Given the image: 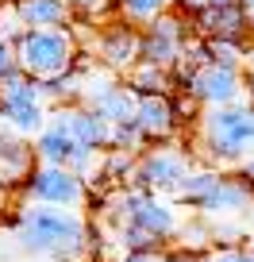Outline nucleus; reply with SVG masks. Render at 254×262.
<instances>
[{
  "instance_id": "1",
  "label": "nucleus",
  "mask_w": 254,
  "mask_h": 262,
  "mask_svg": "<svg viewBox=\"0 0 254 262\" xmlns=\"http://www.w3.org/2000/svg\"><path fill=\"white\" fill-rule=\"evenodd\" d=\"M93 235H97V228L77 208L24 205L12 224L16 251L47 262H81L85 254H93Z\"/></svg>"
},
{
  "instance_id": "2",
  "label": "nucleus",
  "mask_w": 254,
  "mask_h": 262,
  "mask_svg": "<svg viewBox=\"0 0 254 262\" xmlns=\"http://www.w3.org/2000/svg\"><path fill=\"white\" fill-rule=\"evenodd\" d=\"M254 150V104H220L200 112V150L212 170L239 166Z\"/></svg>"
},
{
  "instance_id": "3",
  "label": "nucleus",
  "mask_w": 254,
  "mask_h": 262,
  "mask_svg": "<svg viewBox=\"0 0 254 262\" xmlns=\"http://www.w3.org/2000/svg\"><path fill=\"white\" fill-rule=\"evenodd\" d=\"M12 47H16L19 70L31 74L35 81L70 74V70L77 66V54H81L70 27H27Z\"/></svg>"
},
{
  "instance_id": "4",
  "label": "nucleus",
  "mask_w": 254,
  "mask_h": 262,
  "mask_svg": "<svg viewBox=\"0 0 254 262\" xmlns=\"http://www.w3.org/2000/svg\"><path fill=\"white\" fill-rule=\"evenodd\" d=\"M0 120L8 123L12 131L19 135H39L42 127L50 123L47 100H42V89L31 74L24 70H12L0 85Z\"/></svg>"
},
{
  "instance_id": "5",
  "label": "nucleus",
  "mask_w": 254,
  "mask_h": 262,
  "mask_svg": "<svg viewBox=\"0 0 254 262\" xmlns=\"http://www.w3.org/2000/svg\"><path fill=\"white\" fill-rule=\"evenodd\" d=\"M27 205H50V208H77L89 196L85 178H77L66 166H35L24 178Z\"/></svg>"
},
{
  "instance_id": "6",
  "label": "nucleus",
  "mask_w": 254,
  "mask_h": 262,
  "mask_svg": "<svg viewBox=\"0 0 254 262\" xmlns=\"http://www.w3.org/2000/svg\"><path fill=\"white\" fill-rule=\"evenodd\" d=\"M193 39V27H189L185 16L177 12H166L154 24H147L139 31V62L162 66V70H173L185 54V42Z\"/></svg>"
},
{
  "instance_id": "7",
  "label": "nucleus",
  "mask_w": 254,
  "mask_h": 262,
  "mask_svg": "<svg viewBox=\"0 0 254 262\" xmlns=\"http://www.w3.org/2000/svg\"><path fill=\"white\" fill-rule=\"evenodd\" d=\"M193 170V158H185L181 150H170V147H154V150H143L139 162H135V178L131 185L147 189V193H177L181 178Z\"/></svg>"
},
{
  "instance_id": "8",
  "label": "nucleus",
  "mask_w": 254,
  "mask_h": 262,
  "mask_svg": "<svg viewBox=\"0 0 254 262\" xmlns=\"http://www.w3.org/2000/svg\"><path fill=\"white\" fill-rule=\"evenodd\" d=\"M189 97L197 100L200 108L239 104V100H246V81H243V70L204 66V70H197V77H193V85H189Z\"/></svg>"
},
{
  "instance_id": "9",
  "label": "nucleus",
  "mask_w": 254,
  "mask_h": 262,
  "mask_svg": "<svg viewBox=\"0 0 254 262\" xmlns=\"http://www.w3.org/2000/svg\"><path fill=\"white\" fill-rule=\"evenodd\" d=\"M50 123H58V127H66L70 135H74L77 147H89V150H108V135H112V123L104 120L100 112H93V108L85 104H62L50 112Z\"/></svg>"
},
{
  "instance_id": "10",
  "label": "nucleus",
  "mask_w": 254,
  "mask_h": 262,
  "mask_svg": "<svg viewBox=\"0 0 254 262\" xmlns=\"http://www.w3.org/2000/svg\"><path fill=\"white\" fill-rule=\"evenodd\" d=\"M93 54H97V62L104 66V70H112V74L139 66V27L123 24V19L108 24L104 31L97 35V47H93Z\"/></svg>"
},
{
  "instance_id": "11",
  "label": "nucleus",
  "mask_w": 254,
  "mask_h": 262,
  "mask_svg": "<svg viewBox=\"0 0 254 262\" xmlns=\"http://www.w3.org/2000/svg\"><path fill=\"white\" fill-rule=\"evenodd\" d=\"M189 27L200 39H250L246 35V12L239 4H220V8H193Z\"/></svg>"
},
{
  "instance_id": "12",
  "label": "nucleus",
  "mask_w": 254,
  "mask_h": 262,
  "mask_svg": "<svg viewBox=\"0 0 254 262\" xmlns=\"http://www.w3.org/2000/svg\"><path fill=\"white\" fill-rule=\"evenodd\" d=\"M250 205H254V189L246 185L243 178H227V173H223L220 185L208 193V201L197 208V212L200 216H239Z\"/></svg>"
},
{
  "instance_id": "13",
  "label": "nucleus",
  "mask_w": 254,
  "mask_h": 262,
  "mask_svg": "<svg viewBox=\"0 0 254 262\" xmlns=\"http://www.w3.org/2000/svg\"><path fill=\"white\" fill-rule=\"evenodd\" d=\"M139 120L147 139H170L177 131V112H173V97H139Z\"/></svg>"
},
{
  "instance_id": "14",
  "label": "nucleus",
  "mask_w": 254,
  "mask_h": 262,
  "mask_svg": "<svg viewBox=\"0 0 254 262\" xmlns=\"http://www.w3.org/2000/svg\"><path fill=\"white\" fill-rule=\"evenodd\" d=\"M74 135H70L66 127H58V123H47V127L35 135V158H39V166H66L74 162Z\"/></svg>"
},
{
  "instance_id": "15",
  "label": "nucleus",
  "mask_w": 254,
  "mask_h": 262,
  "mask_svg": "<svg viewBox=\"0 0 254 262\" xmlns=\"http://www.w3.org/2000/svg\"><path fill=\"white\" fill-rule=\"evenodd\" d=\"M24 27H74V8L66 0H16Z\"/></svg>"
},
{
  "instance_id": "16",
  "label": "nucleus",
  "mask_w": 254,
  "mask_h": 262,
  "mask_svg": "<svg viewBox=\"0 0 254 262\" xmlns=\"http://www.w3.org/2000/svg\"><path fill=\"white\" fill-rule=\"evenodd\" d=\"M220 178H223V173L212 170V166H193V170L181 178L173 201H177V205H189V208H200V205L208 201V193L220 185Z\"/></svg>"
},
{
  "instance_id": "17",
  "label": "nucleus",
  "mask_w": 254,
  "mask_h": 262,
  "mask_svg": "<svg viewBox=\"0 0 254 262\" xmlns=\"http://www.w3.org/2000/svg\"><path fill=\"white\" fill-rule=\"evenodd\" d=\"M127 89H131L135 97H173V77L162 66L139 62V66L127 70Z\"/></svg>"
},
{
  "instance_id": "18",
  "label": "nucleus",
  "mask_w": 254,
  "mask_h": 262,
  "mask_svg": "<svg viewBox=\"0 0 254 262\" xmlns=\"http://www.w3.org/2000/svg\"><path fill=\"white\" fill-rule=\"evenodd\" d=\"M112 8L116 16L123 19V24H131V27H147L154 24L158 16H166V12H173V0H112Z\"/></svg>"
},
{
  "instance_id": "19",
  "label": "nucleus",
  "mask_w": 254,
  "mask_h": 262,
  "mask_svg": "<svg viewBox=\"0 0 254 262\" xmlns=\"http://www.w3.org/2000/svg\"><path fill=\"white\" fill-rule=\"evenodd\" d=\"M93 112H100L108 123H127V120H135V112H139V97H135L127 85H116Z\"/></svg>"
},
{
  "instance_id": "20",
  "label": "nucleus",
  "mask_w": 254,
  "mask_h": 262,
  "mask_svg": "<svg viewBox=\"0 0 254 262\" xmlns=\"http://www.w3.org/2000/svg\"><path fill=\"white\" fill-rule=\"evenodd\" d=\"M0 166L16 178H27L35 170V147H27L24 139H8V135H0Z\"/></svg>"
},
{
  "instance_id": "21",
  "label": "nucleus",
  "mask_w": 254,
  "mask_h": 262,
  "mask_svg": "<svg viewBox=\"0 0 254 262\" xmlns=\"http://www.w3.org/2000/svg\"><path fill=\"white\" fill-rule=\"evenodd\" d=\"M116 247H120L123 254H158V251H166L162 239L150 235V231H143L139 224H123V228H116Z\"/></svg>"
},
{
  "instance_id": "22",
  "label": "nucleus",
  "mask_w": 254,
  "mask_h": 262,
  "mask_svg": "<svg viewBox=\"0 0 254 262\" xmlns=\"http://www.w3.org/2000/svg\"><path fill=\"white\" fill-rule=\"evenodd\" d=\"M177 247L181 251L204 254L208 247H212V224H208V216H193L189 224H181L177 228Z\"/></svg>"
},
{
  "instance_id": "23",
  "label": "nucleus",
  "mask_w": 254,
  "mask_h": 262,
  "mask_svg": "<svg viewBox=\"0 0 254 262\" xmlns=\"http://www.w3.org/2000/svg\"><path fill=\"white\" fill-rule=\"evenodd\" d=\"M135 162H139V155H127V150H108L104 162H100V178L112 181V185H131L135 178Z\"/></svg>"
},
{
  "instance_id": "24",
  "label": "nucleus",
  "mask_w": 254,
  "mask_h": 262,
  "mask_svg": "<svg viewBox=\"0 0 254 262\" xmlns=\"http://www.w3.org/2000/svg\"><path fill=\"white\" fill-rule=\"evenodd\" d=\"M143 147H147V135H143L139 120L112 123V135H108V150H127V155H143Z\"/></svg>"
},
{
  "instance_id": "25",
  "label": "nucleus",
  "mask_w": 254,
  "mask_h": 262,
  "mask_svg": "<svg viewBox=\"0 0 254 262\" xmlns=\"http://www.w3.org/2000/svg\"><path fill=\"white\" fill-rule=\"evenodd\" d=\"M24 31H27V27H24V19H19V12H16V0H8V4H0V39L16 42V39H19Z\"/></svg>"
},
{
  "instance_id": "26",
  "label": "nucleus",
  "mask_w": 254,
  "mask_h": 262,
  "mask_svg": "<svg viewBox=\"0 0 254 262\" xmlns=\"http://www.w3.org/2000/svg\"><path fill=\"white\" fill-rule=\"evenodd\" d=\"M239 239H243V228L239 224H227V220H220V224H212V243L216 247H239Z\"/></svg>"
},
{
  "instance_id": "27",
  "label": "nucleus",
  "mask_w": 254,
  "mask_h": 262,
  "mask_svg": "<svg viewBox=\"0 0 254 262\" xmlns=\"http://www.w3.org/2000/svg\"><path fill=\"white\" fill-rule=\"evenodd\" d=\"M93 166H97V150L77 147V150H74V162H70V170H74L77 178H89V173H93Z\"/></svg>"
},
{
  "instance_id": "28",
  "label": "nucleus",
  "mask_w": 254,
  "mask_h": 262,
  "mask_svg": "<svg viewBox=\"0 0 254 262\" xmlns=\"http://www.w3.org/2000/svg\"><path fill=\"white\" fill-rule=\"evenodd\" d=\"M12 70H19V62H16V47H12L8 39H0V85H4V77H8Z\"/></svg>"
},
{
  "instance_id": "29",
  "label": "nucleus",
  "mask_w": 254,
  "mask_h": 262,
  "mask_svg": "<svg viewBox=\"0 0 254 262\" xmlns=\"http://www.w3.org/2000/svg\"><path fill=\"white\" fill-rule=\"evenodd\" d=\"M208 262H254V251L250 247H227V251L212 254Z\"/></svg>"
},
{
  "instance_id": "30",
  "label": "nucleus",
  "mask_w": 254,
  "mask_h": 262,
  "mask_svg": "<svg viewBox=\"0 0 254 262\" xmlns=\"http://www.w3.org/2000/svg\"><path fill=\"white\" fill-rule=\"evenodd\" d=\"M166 262H208V254H197V251H181V247H173V251H166Z\"/></svg>"
},
{
  "instance_id": "31",
  "label": "nucleus",
  "mask_w": 254,
  "mask_h": 262,
  "mask_svg": "<svg viewBox=\"0 0 254 262\" xmlns=\"http://www.w3.org/2000/svg\"><path fill=\"white\" fill-rule=\"evenodd\" d=\"M66 4H70L74 12H104L112 0H66Z\"/></svg>"
},
{
  "instance_id": "32",
  "label": "nucleus",
  "mask_w": 254,
  "mask_h": 262,
  "mask_svg": "<svg viewBox=\"0 0 254 262\" xmlns=\"http://www.w3.org/2000/svg\"><path fill=\"white\" fill-rule=\"evenodd\" d=\"M239 178H243V181H246V185H250V189H254V150H250V155H246V158H243V162H239Z\"/></svg>"
},
{
  "instance_id": "33",
  "label": "nucleus",
  "mask_w": 254,
  "mask_h": 262,
  "mask_svg": "<svg viewBox=\"0 0 254 262\" xmlns=\"http://www.w3.org/2000/svg\"><path fill=\"white\" fill-rule=\"evenodd\" d=\"M116 262H166V251H158V254H120Z\"/></svg>"
},
{
  "instance_id": "34",
  "label": "nucleus",
  "mask_w": 254,
  "mask_h": 262,
  "mask_svg": "<svg viewBox=\"0 0 254 262\" xmlns=\"http://www.w3.org/2000/svg\"><path fill=\"white\" fill-rule=\"evenodd\" d=\"M220 4H239V0H185V8H220Z\"/></svg>"
},
{
  "instance_id": "35",
  "label": "nucleus",
  "mask_w": 254,
  "mask_h": 262,
  "mask_svg": "<svg viewBox=\"0 0 254 262\" xmlns=\"http://www.w3.org/2000/svg\"><path fill=\"white\" fill-rule=\"evenodd\" d=\"M243 81H246V104H254V66L243 74Z\"/></svg>"
},
{
  "instance_id": "36",
  "label": "nucleus",
  "mask_w": 254,
  "mask_h": 262,
  "mask_svg": "<svg viewBox=\"0 0 254 262\" xmlns=\"http://www.w3.org/2000/svg\"><path fill=\"white\" fill-rule=\"evenodd\" d=\"M246 35L254 39V8H246Z\"/></svg>"
},
{
  "instance_id": "37",
  "label": "nucleus",
  "mask_w": 254,
  "mask_h": 262,
  "mask_svg": "<svg viewBox=\"0 0 254 262\" xmlns=\"http://www.w3.org/2000/svg\"><path fill=\"white\" fill-rule=\"evenodd\" d=\"M239 8H243V12H246V8H254V0H239Z\"/></svg>"
},
{
  "instance_id": "38",
  "label": "nucleus",
  "mask_w": 254,
  "mask_h": 262,
  "mask_svg": "<svg viewBox=\"0 0 254 262\" xmlns=\"http://www.w3.org/2000/svg\"><path fill=\"white\" fill-rule=\"evenodd\" d=\"M181 4H185V0H181Z\"/></svg>"
}]
</instances>
